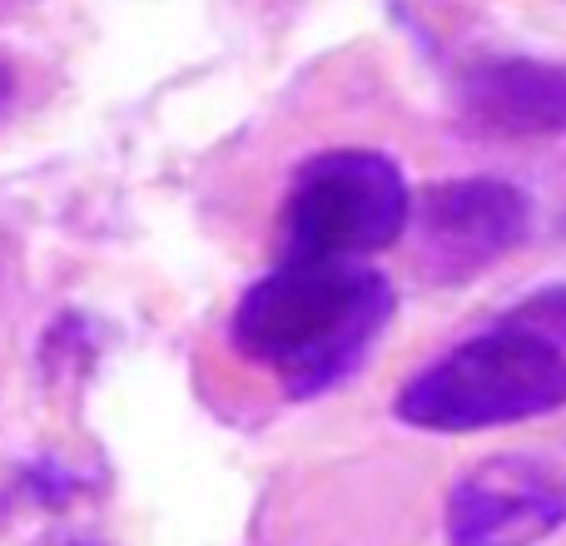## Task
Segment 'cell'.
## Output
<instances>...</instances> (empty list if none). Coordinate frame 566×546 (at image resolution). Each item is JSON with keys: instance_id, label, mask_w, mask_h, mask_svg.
Wrapping results in <instances>:
<instances>
[{"instance_id": "cell-6", "label": "cell", "mask_w": 566, "mask_h": 546, "mask_svg": "<svg viewBox=\"0 0 566 546\" xmlns=\"http://www.w3.org/2000/svg\"><path fill=\"white\" fill-rule=\"evenodd\" d=\"M462 119L497 139L566 135V65L532 55L478 60L458 90Z\"/></svg>"}, {"instance_id": "cell-5", "label": "cell", "mask_w": 566, "mask_h": 546, "mask_svg": "<svg viewBox=\"0 0 566 546\" xmlns=\"http://www.w3.org/2000/svg\"><path fill=\"white\" fill-rule=\"evenodd\" d=\"M566 527V472L527 452H502L462 472L448 492L452 546H537Z\"/></svg>"}, {"instance_id": "cell-1", "label": "cell", "mask_w": 566, "mask_h": 546, "mask_svg": "<svg viewBox=\"0 0 566 546\" xmlns=\"http://www.w3.org/2000/svg\"><path fill=\"white\" fill-rule=\"evenodd\" d=\"M398 293L373 264L279 259L254 279L229 318V343L269 368L289 398H318L373 353L392 323Z\"/></svg>"}, {"instance_id": "cell-3", "label": "cell", "mask_w": 566, "mask_h": 546, "mask_svg": "<svg viewBox=\"0 0 566 546\" xmlns=\"http://www.w3.org/2000/svg\"><path fill=\"white\" fill-rule=\"evenodd\" d=\"M412 224V189L382 149H323L293 169L279 209L283 259L368 264Z\"/></svg>"}, {"instance_id": "cell-2", "label": "cell", "mask_w": 566, "mask_h": 546, "mask_svg": "<svg viewBox=\"0 0 566 546\" xmlns=\"http://www.w3.org/2000/svg\"><path fill=\"white\" fill-rule=\"evenodd\" d=\"M566 408V283L412 372L392 412L422 432H488Z\"/></svg>"}, {"instance_id": "cell-4", "label": "cell", "mask_w": 566, "mask_h": 546, "mask_svg": "<svg viewBox=\"0 0 566 546\" xmlns=\"http://www.w3.org/2000/svg\"><path fill=\"white\" fill-rule=\"evenodd\" d=\"M412 224H418L422 273L438 283H468L527 239L532 199L492 175L442 179L412 209Z\"/></svg>"}, {"instance_id": "cell-7", "label": "cell", "mask_w": 566, "mask_h": 546, "mask_svg": "<svg viewBox=\"0 0 566 546\" xmlns=\"http://www.w3.org/2000/svg\"><path fill=\"white\" fill-rule=\"evenodd\" d=\"M10 95H15V75H10V65L0 60V105H6Z\"/></svg>"}]
</instances>
